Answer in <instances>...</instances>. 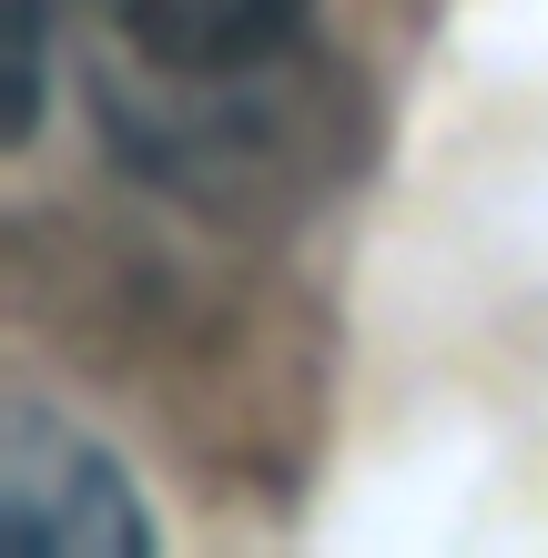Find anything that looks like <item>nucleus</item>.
Returning a JSON list of instances; mask_svg holds the SVG:
<instances>
[{
  "label": "nucleus",
  "mask_w": 548,
  "mask_h": 558,
  "mask_svg": "<svg viewBox=\"0 0 548 558\" xmlns=\"http://www.w3.org/2000/svg\"><path fill=\"white\" fill-rule=\"evenodd\" d=\"M92 61L122 162L244 204L326 162V51L305 0H51Z\"/></svg>",
  "instance_id": "nucleus-1"
},
{
  "label": "nucleus",
  "mask_w": 548,
  "mask_h": 558,
  "mask_svg": "<svg viewBox=\"0 0 548 558\" xmlns=\"http://www.w3.org/2000/svg\"><path fill=\"white\" fill-rule=\"evenodd\" d=\"M0 548L11 558H51V548L143 558L153 518L82 426H61L41 407H11L0 416Z\"/></svg>",
  "instance_id": "nucleus-2"
}]
</instances>
